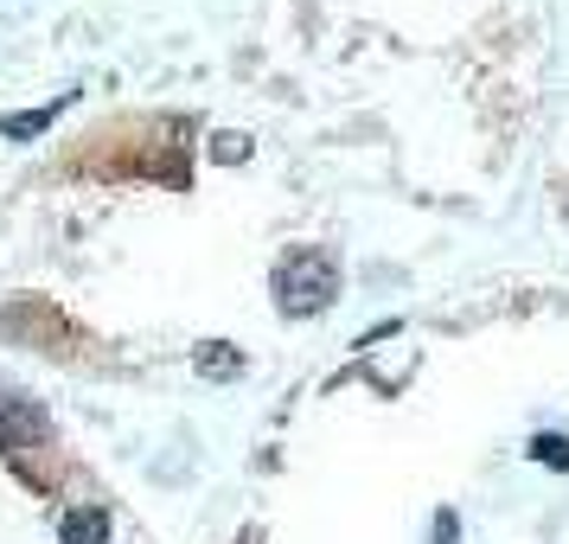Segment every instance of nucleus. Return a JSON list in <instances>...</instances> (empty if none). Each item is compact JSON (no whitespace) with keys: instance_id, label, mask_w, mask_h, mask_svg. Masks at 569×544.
I'll list each match as a JSON object with an SVG mask.
<instances>
[{"instance_id":"1","label":"nucleus","mask_w":569,"mask_h":544,"mask_svg":"<svg viewBox=\"0 0 569 544\" xmlns=\"http://www.w3.org/2000/svg\"><path fill=\"white\" fill-rule=\"evenodd\" d=\"M339 295V263L327 250H288L276 263V308L295 320V314H327Z\"/></svg>"},{"instance_id":"2","label":"nucleus","mask_w":569,"mask_h":544,"mask_svg":"<svg viewBox=\"0 0 569 544\" xmlns=\"http://www.w3.org/2000/svg\"><path fill=\"white\" fill-rule=\"evenodd\" d=\"M46 411L32 404V397H0V448L7 455H27L32 442H46Z\"/></svg>"},{"instance_id":"3","label":"nucleus","mask_w":569,"mask_h":544,"mask_svg":"<svg viewBox=\"0 0 569 544\" xmlns=\"http://www.w3.org/2000/svg\"><path fill=\"white\" fill-rule=\"evenodd\" d=\"M58 538L64 544H103L109 538V513L103 506H71V513L58 518Z\"/></svg>"},{"instance_id":"4","label":"nucleus","mask_w":569,"mask_h":544,"mask_svg":"<svg viewBox=\"0 0 569 544\" xmlns=\"http://www.w3.org/2000/svg\"><path fill=\"white\" fill-rule=\"evenodd\" d=\"M199 372H206V378H237V372H243V353H237V346H224V339H211V346H199Z\"/></svg>"},{"instance_id":"5","label":"nucleus","mask_w":569,"mask_h":544,"mask_svg":"<svg viewBox=\"0 0 569 544\" xmlns=\"http://www.w3.org/2000/svg\"><path fill=\"white\" fill-rule=\"evenodd\" d=\"M52 116H58V109H27V116H7V122H0V135H7V141L46 135V129H52Z\"/></svg>"},{"instance_id":"6","label":"nucleus","mask_w":569,"mask_h":544,"mask_svg":"<svg viewBox=\"0 0 569 544\" xmlns=\"http://www.w3.org/2000/svg\"><path fill=\"white\" fill-rule=\"evenodd\" d=\"M243 155H250V141H243V135H231V129H224V135H211V160H224V167H237Z\"/></svg>"},{"instance_id":"7","label":"nucleus","mask_w":569,"mask_h":544,"mask_svg":"<svg viewBox=\"0 0 569 544\" xmlns=\"http://www.w3.org/2000/svg\"><path fill=\"white\" fill-rule=\"evenodd\" d=\"M531 455H538L543 467H569V442L563 436H538L531 442Z\"/></svg>"},{"instance_id":"8","label":"nucleus","mask_w":569,"mask_h":544,"mask_svg":"<svg viewBox=\"0 0 569 544\" xmlns=\"http://www.w3.org/2000/svg\"><path fill=\"white\" fill-rule=\"evenodd\" d=\"M461 538V525H455V513H436V544H455Z\"/></svg>"},{"instance_id":"9","label":"nucleus","mask_w":569,"mask_h":544,"mask_svg":"<svg viewBox=\"0 0 569 544\" xmlns=\"http://www.w3.org/2000/svg\"><path fill=\"white\" fill-rule=\"evenodd\" d=\"M243 544H257V532H250V538H243Z\"/></svg>"}]
</instances>
